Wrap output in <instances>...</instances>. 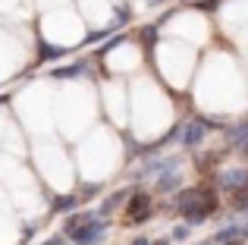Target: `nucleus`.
<instances>
[{"mask_svg": "<svg viewBox=\"0 0 248 245\" xmlns=\"http://www.w3.org/2000/svg\"><path fill=\"white\" fill-rule=\"evenodd\" d=\"M91 195H101V185H85V192H82V198H91Z\"/></svg>", "mask_w": 248, "mask_h": 245, "instance_id": "412c9836", "label": "nucleus"}, {"mask_svg": "<svg viewBox=\"0 0 248 245\" xmlns=\"http://www.w3.org/2000/svg\"><path fill=\"white\" fill-rule=\"evenodd\" d=\"M123 41H126V35H123V31H120V35H113V31H110V41L101 47V57H104V54H110V50H113L116 44H123Z\"/></svg>", "mask_w": 248, "mask_h": 245, "instance_id": "2eb2a0df", "label": "nucleus"}, {"mask_svg": "<svg viewBox=\"0 0 248 245\" xmlns=\"http://www.w3.org/2000/svg\"><path fill=\"white\" fill-rule=\"evenodd\" d=\"M57 211H76L79 208V195H66V198H57V204H54Z\"/></svg>", "mask_w": 248, "mask_h": 245, "instance_id": "ddd939ff", "label": "nucleus"}, {"mask_svg": "<svg viewBox=\"0 0 248 245\" xmlns=\"http://www.w3.org/2000/svg\"><path fill=\"white\" fill-rule=\"evenodd\" d=\"M217 245H245V236L242 230H239V223H226V227H220L217 233H214V239Z\"/></svg>", "mask_w": 248, "mask_h": 245, "instance_id": "0eeeda50", "label": "nucleus"}, {"mask_svg": "<svg viewBox=\"0 0 248 245\" xmlns=\"http://www.w3.org/2000/svg\"><path fill=\"white\" fill-rule=\"evenodd\" d=\"M173 204L186 217V227H201L217 211V195L211 189H182Z\"/></svg>", "mask_w": 248, "mask_h": 245, "instance_id": "f257e3e1", "label": "nucleus"}, {"mask_svg": "<svg viewBox=\"0 0 248 245\" xmlns=\"http://www.w3.org/2000/svg\"><path fill=\"white\" fill-rule=\"evenodd\" d=\"M85 217H88V214H73V217H66V223H63V230H66V233H73V230L79 227V223L85 220Z\"/></svg>", "mask_w": 248, "mask_h": 245, "instance_id": "6ab92c4d", "label": "nucleus"}, {"mask_svg": "<svg viewBox=\"0 0 248 245\" xmlns=\"http://www.w3.org/2000/svg\"><path fill=\"white\" fill-rule=\"evenodd\" d=\"M126 214H129V223H145L148 217H151V195L148 192H129V198H126Z\"/></svg>", "mask_w": 248, "mask_h": 245, "instance_id": "7ed1b4c3", "label": "nucleus"}, {"mask_svg": "<svg viewBox=\"0 0 248 245\" xmlns=\"http://www.w3.org/2000/svg\"><path fill=\"white\" fill-rule=\"evenodd\" d=\"M236 208L248 211V185H245V189H236Z\"/></svg>", "mask_w": 248, "mask_h": 245, "instance_id": "a211bd4d", "label": "nucleus"}, {"mask_svg": "<svg viewBox=\"0 0 248 245\" xmlns=\"http://www.w3.org/2000/svg\"><path fill=\"white\" fill-rule=\"evenodd\" d=\"M170 239H176V242H182V239H188V227H176L173 233H170Z\"/></svg>", "mask_w": 248, "mask_h": 245, "instance_id": "aec40b11", "label": "nucleus"}, {"mask_svg": "<svg viewBox=\"0 0 248 245\" xmlns=\"http://www.w3.org/2000/svg\"><path fill=\"white\" fill-rule=\"evenodd\" d=\"M204 122H201L198 117H192L186 122V126H179V141L186 148H198V145H204Z\"/></svg>", "mask_w": 248, "mask_h": 245, "instance_id": "20e7f679", "label": "nucleus"}, {"mask_svg": "<svg viewBox=\"0 0 248 245\" xmlns=\"http://www.w3.org/2000/svg\"><path fill=\"white\" fill-rule=\"evenodd\" d=\"M44 245H69V242H66V236H54V239H47Z\"/></svg>", "mask_w": 248, "mask_h": 245, "instance_id": "4be33fe9", "label": "nucleus"}, {"mask_svg": "<svg viewBox=\"0 0 248 245\" xmlns=\"http://www.w3.org/2000/svg\"><path fill=\"white\" fill-rule=\"evenodd\" d=\"M107 217H101V214H94V211H88V217L79 223V227L69 233V242L73 245H101L104 242V236H107Z\"/></svg>", "mask_w": 248, "mask_h": 245, "instance_id": "f03ea898", "label": "nucleus"}, {"mask_svg": "<svg viewBox=\"0 0 248 245\" xmlns=\"http://www.w3.org/2000/svg\"><path fill=\"white\" fill-rule=\"evenodd\" d=\"M132 245H151V239H145V236H139V239H132Z\"/></svg>", "mask_w": 248, "mask_h": 245, "instance_id": "b1692460", "label": "nucleus"}, {"mask_svg": "<svg viewBox=\"0 0 248 245\" xmlns=\"http://www.w3.org/2000/svg\"><path fill=\"white\" fill-rule=\"evenodd\" d=\"M85 66H88V63L76 60V63H69V66H57V69H50V76H54V79H79V76L85 73Z\"/></svg>", "mask_w": 248, "mask_h": 245, "instance_id": "9d476101", "label": "nucleus"}, {"mask_svg": "<svg viewBox=\"0 0 248 245\" xmlns=\"http://www.w3.org/2000/svg\"><path fill=\"white\" fill-rule=\"evenodd\" d=\"M217 185L223 192H236V189H245L248 185V167H232V170H223L217 176Z\"/></svg>", "mask_w": 248, "mask_h": 245, "instance_id": "39448f33", "label": "nucleus"}, {"mask_svg": "<svg viewBox=\"0 0 248 245\" xmlns=\"http://www.w3.org/2000/svg\"><path fill=\"white\" fill-rule=\"evenodd\" d=\"M167 170H179V160L176 157H160V160H148L145 167L139 170V179H151V176H160Z\"/></svg>", "mask_w": 248, "mask_h": 245, "instance_id": "423d86ee", "label": "nucleus"}, {"mask_svg": "<svg viewBox=\"0 0 248 245\" xmlns=\"http://www.w3.org/2000/svg\"><path fill=\"white\" fill-rule=\"evenodd\" d=\"M182 189V176H179V170H167V173H160L157 176V192H179Z\"/></svg>", "mask_w": 248, "mask_h": 245, "instance_id": "6e6552de", "label": "nucleus"}, {"mask_svg": "<svg viewBox=\"0 0 248 245\" xmlns=\"http://www.w3.org/2000/svg\"><path fill=\"white\" fill-rule=\"evenodd\" d=\"M141 38H145L148 47H154V44H157V25H148V29L141 31Z\"/></svg>", "mask_w": 248, "mask_h": 245, "instance_id": "f3484780", "label": "nucleus"}, {"mask_svg": "<svg viewBox=\"0 0 248 245\" xmlns=\"http://www.w3.org/2000/svg\"><path fill=\"white\" fill-rule=\"evenodd\" d=\"M101 38H110V29H97V31H88L82 44H94V41H101Z\"/></svg>", "mask_w": 248, "mask_h": 245, "instance_id": "dca6fc26", "label": "nucleus"}, {"mask_svg": "<svg viewBox=\"0 0 248 245\" xmlns=\"http://www.w3.org/2000/svg\"><path fill=\"white\" fill-rule=\"evenodd\" d=\"M239 230H242V236H245V242H248V211H245V223H239Z\"/></svg>", "mask_w": 248, "mask_h": 245, "instance_id": "5701e85b", "label": "nucleus"}, {"mask_svg": "<svg viewBox=\"0 0 248 245\" xmlns=\"http://www.w3.org/2000/svg\"><path fill=\"white\" fill-rule=\"evenodd\" d=\"M129 192H132V189H120V192H116V195H110L107 201L101 204V217H107V214H110V211H113V208H120V204H126Z\"/></svg>", "mask_w": 248, "mask_h": 245, "instance_id": "9b49d317", "label": "nucleus"}, {"mask_svg": "<svg viewBox=\"0 0 248 245\" xmlns=\"http://www.w3.org/2000/svg\"><path fill=\"white\" fill-rule=\"evenodd\" d=\"M38 54H41V60H60V57H66V47H57V44L41 41L38 44Z\"/></svg>", "mask_w": 248, "mask_h": 245, "instance_id": "f8f14e48", "label": "nucleus"}, {"mask_svg": "<svg viewBox=\"0 0 248 245\" xmlns=\"http://www.w3.org/2000/svg\"><path fill=\"white\" fill-rule=\"evenodd\" d=\"M6 101H10V94H0V104H6Z\"/></svg>", "mask_w": 248, "mask_h": 245, "instance_id": "393cba45", "label": "nucleus"}, {"mask_svg": "<svg viewBox=\"0 0 248 245\" xmlns=\"http://www.w3.org/2000/svg\"><path fill=\"white\" fill-rule=\"evenodd\" d=\"M230 141H232V148H236V151L248 160V120H245V122H239V126L232 129Z\"/></svg>", "mask_w": 248, "mask_h": 245, "instance_id": "1a4fd4ad", "label": "nucleus"}, {"mask_svg": "<svg viewBox=\"0 0 248 245\" xmlns=\"http://www.w3.org/2000/svg\"><path fill=\"white\" fill-rule=\"evenodd\" d=\"M129 19H132L129 6H116V10H113V25H116V29H120V25H126Z\"/></svg>", "mask_w": 248, "mask_h": 245, "instance_id": "4468645a", "label": "nucleus"}, {"mask_svg": "<svg viewBox=\"0 0 248 245\" xmlns=\"http://www.w3.org/2000/svg\"><path fill=\"white\" fill-rule=\"evenodd\" d=\"M188 3H192V0H188Z\"/></svg>", "mask_w": 248, "mask_h": 245, "instance_id": "a878e982", "label": "nucleus"}]
</instances>
